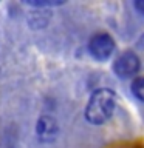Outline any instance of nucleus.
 Instances as JSON below:
<instances>
[{
  "label": "nucleus",
  "instance_id": "obj_2",
  "mask_svg": "<svg viewBox=\"0 0 144 148\" xmlns=\"http://www.w3.org/2000/svg\"><path fill=\"white\" fill-rule=\"evenodd\" d=\"M138 69H139V59L132 51H125V53L119 54L113 63V71L121 79H129L135 76L138 73Z\"/></svg>",
  "mask_w": 144,
  "mask_h": 148
},
{
  "label": "nucleus",
  "instance_id": "obj_5",
  "mask_svg": "<svg viewBox=\"0 0 144 148\" xmlns=\"http://www.w3.org/2000/svg\"><path fill=\"white\" fill-rule=\"evenodd\" d=\"M132 92L138 100L144 102V77H138L132 82Z\"/></svg>",
  "mask_w": 144,
  "mask_h": 148
},
{
  "label": "nucleus",
  "instance_id": "obj_4",
  "mask_svg": "<svg viewBox=\"0 0 144 148\" xmlns=\"http://www.w3.org/2000/svg\"><path fill=\"white\" fill-rule=\"evenodd\" d=\"M36 131H37V136H39L40 140L50 142V140H53L56 137V134H57V123H56V120L53 117L44 116V117H40L39 122H37Z\"/></svg>",
  "mask_w": 144,
  "mask_h": 148
},
{
  "label": "nucleus",
  "instance_id": "obj_7",
  "mask_svg": "<svg viewBox=\"0 0 144 148\" xmlns=\"http://www.w3.org/2000/svg\"><path fill=\"white\" fill-rule=\"evenodd\" d=\"M135 8H136L141 14H144V0H136V2H135Z\"/></svg>",
  "mask_w": 144,
  "mask_h": 148
},
{
  "label": "nucleus",
  "instance_id": "obj_1",
  "mask_svg": "<svg viewBox=\"0 0 144 148\" xmlns=\"http://www.w3.org/2000/svg\"><path fill=\"white\" fill-rule=\"evenodd\" d=\"M116 106V96L111 90L102 88L91 94L90 100L85 108V117L90 123L101 125L107 122L115 111Z\"/></svg>",
  "mask_w": 144,
  "mask_h": 148
},
{
  "label": "nucleus",
  "instance_id": "obj_6",
  "mask_svg": "<svg viewBox=\"0 0 144 148\" xmlns=\"http://www.w3.org/2000/svg\"><path fill=\"white\" fill-rule=\"evenodd\" d=\"M28 5H33V6H54V5H60L62 2H48V0H45V2H39V0H37V2H26Z\"/></svg>",
  "mask_w": 144,
  "mask_h": 148
},
{
  "label": "nucleus",
  "instance_id": "obj_3",
  "mask_svg": "<svg viewBox=\"0 0 144 148\" xmlns=\"http://www.w3.org/2000/svg\"><path fill=\"white\" fill-rule=\"evenodd\" d=\"M88 51L96 60H105L115 51V40L109 34H96L88 43Z\"/></svg>",
  "mask_w": 144,
  "mask_h": 148
}]
</instances>
